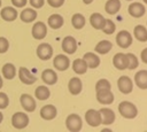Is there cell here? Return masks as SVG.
I'll list each match as a JSON object with an SVG mask.
<instances>
[{
  "label": "cell",
  "instance_id": "obj_5",
  "mask_svg": "<svg viewBox=\"0 0 147 132\" xmlns=\"http://www.w3.org/2000/svg\"><path fill=\"white\" fill-rule=\"evenodd\" d=\"M116 44L121 48H127L132 44V36L129 31L122 30L116 34Z\"/></svg>",
  "mask_w": 147,
  "mask_h": 132
},
{
  "label": "cell",
  "instance_id": "obj_46",
  "mask_svg": "<svg viewBox=\"0 0 147 132\" xmlns=\"http://www.w3.org/2000/svg\"><path fill=\"white\" fill-rule=\"evenodd\" d=\"M142 1H144V2H145V3H147V0H142Z\"/></svg>",
  "mask_w": 147,
  "mask_h": 132
},
{
  "label": "cell",
  "instance_id": "obj_22",
  "mask_svg": "<svg viewBox=\"0 0 147 132\" xmlns=\"http://www.w3.org/2000/svg\"><path fill=\"white\" fill-rule=\"evenodd\" d=\"M83 59L85 60V62L87 63V67L91 68V69H95L100 65V57L95 54V53H92V52H87L84 54Z\"/></svg>",
  "mask_w": 147,
  "mask_h": 132
},
{
  "label": "cell",
  "instance_id": "obj_39",
  "mask_svg": "<svg viewBox=\"0 0 147 132\" xmlns=\"http://www.w3.org/2000/svg\"><path fill=\"white\" fill-rule=\"evenodd\" d=\"M46 1L53 8H60L64 3V0H46Z\"/></svg>",
  "mask_w": 147,
  "mask_h": 132
},
{
  "label": "cell",
  "instance_id": "obj_14",
  "mask_svg": "<svg viewBox=\"0 0 147 132\" xmlns=\"http://www.w3.org/2000/svg\"><path fill=\"white\" fill-rule=\"evenodd\" d=\"M0 16L3 21L6 22H13L17 18L18 14H17V10H16V7H10V6H7V7H3L1 10H0Z\"/></svg>",
  "mask_w": 147,
  "mask_h": 132
},
{
  "label": "cell",
  "instance_id": "obj_13",
  "mask_svg": "<svg viewBox=\"0 0 147 132\" xmlns=\"http://www.w3.org/2000/svg\"><path fill=\"white\" fill-rule=\"evenodd\" d=\"M62 49L64 51V53L67 54H74L77 51V41L74 37L71 36H67L63 38L62 44H61Z\"/></svg>",
  "mask_w": 147,
  "mask_h": 132
},
{
  "label": "cell",
  "instance_id": "obj_44",
  "mask_svg": "<svg viewBox=\"0 0 147 132\" xmlns=\"http://www.w3.org/2000/svg\"><path fill=\"white\" fill-rule=\"evenodd\" d=\"M2 119H3V115H2V112L0 111V123L2 122Z\"/></svg>",
  "mask_w": 147,
  "mask_h": 132
},
{
  "label": "cell",
  "instance_id": "obj_34",
  "mask_svg": "<svg viewBox=\"0 0 147 132\" xmlns=\"http://www.w3.org/2000/svg\"><path fill=\"white\" fill-rule=\"evenodd\" d=\"M116 30V25L115 23L111 21V20H106V24L105 26L102 28V31L106 33V34H113Z\"/></svg>",
  "mask_w": 147,
  "mask_h": 132
},
{
  "label": "cell",
  "instance_id": "obj_47",
  "mask_svg": "<svg viewBox=\"0 0 147 132\" xmlns=\"http://www.w3.org/2000/svg\"><path fill=\"white\" fill-rule=\"evenodd\" d=\"M1 3H2V2H1V0H0V7H1Z\"/></svg>",
  "mask_w": 147,
  "mask_h": 132
},
{
  "label": "cell",
  "instance_id": "obj_42",
  "mask_svg": "<svg viewBox=\"0 0 147 132\" xmlns=\"http://www.w3.org/2000/svg\"><path fill=\"white\" fill-rule=\"evenodd\" d=\"M92 1H93V0H83V2H84L85 5H90Z\"/></svg>",
  "mask_w": 147,
  "mask_h": 132
},
{
  "label": "cell",
  "instance_id": "obj_11",
  "mask_svg": "<svg viewBox=\"0 0 147 132\" xmlns=\"http://www.w3.org/2000/svg\"><path fill=\"white\" fill-rule=\"evenodd\" d=\"M53 65L59 71H65L70 65V60L64 54H57L53 59Z\"/></svg>",
  "mask_w": 147,
  "mask_h": 132
},
{
  "label": "cell",
  "instance_id": "obj_37",
  "mask_svg": "<svg viewBox=\"0 0 147 132\" xmlns=\"http://www.w3.org/2000/svg\"><path fill=\"white\" fill-rule=\"evenodd\" d=\"M9 49V41L5 37H0V54L6 53Z\"/></svg>",
  "mask_w": 147,
  "mask_h": 132
},
{
  "label": "cell",
  "instance_id": "obj_27",
  "mask_svg": "<svg viewBox=\"0 0 147 132\" xmlns=\"http://www.w3.org/2000/svg\"><path fill=\"white\" fill-rule=\"evenodd\" d=\"M111 48H113V44H111L109 40H101V41H99V42L95 45L94 51H95L98 54L103 55V54L109 53Z\"/></svg>",
  "mask_w": 147,
  "mask_h": 132
},
{
  "label": "cell",
  "instance_id": "obj_1",
  "mask_svg": "<svg viewBox=\"0 0 147 132\" xmlns=\"http://www.w3.org/2000/svg\"><path fill=\"white\" fill-rule=\"evenodd\" d=\"M118 111L124 118H127V119L136 118L137 115H138L137 107L130 101H122L118 104Z\"/></svg>",
  "mask_w": 147,
  "mask_h": 132
},
{
  "label": "cell",
  "instance_id": "obj_20",
  "mask_svg": "<svg viewBox=\"0 0 147 132\" xmlns=\"http://www.w3.org/2000/svg\"><path fill=\"white\" fill-rule=\"evenodd\" d=\"M90 23L95 30H102L106 24V18L99 13H93L90 16Z\"/></svg>",
  "mask_w": 147,
  "mask_h": 132
},
{
  "label": "cell",
  "instance_id": "obj_2",
  "mask_svg": "<svg viewBox=\"0 0 147 132\" xmlns=\"http://www.w3.org/2000/svg\"><path fill=\"white\" fill-rule=\"evenodd\" d=\"M65 126L70 132H79L83 126V119L78 114H70L65 118Z\"/></svg>",
  "mask_w": 147,
  "mask_h": 132
},
{
  "label": "cell",
  "instance_id": "obj_12",
  "mask_svg": "<svg viewBox=\"0 0 147 132\" xmlns=\"http://www.w3.org/2000/svg\"><path fill=\"white\" fill-rule=\"evenodd\" d=\"M20 103L22 106V108L28 111V112H32L36 110V100L33 96H31L30 94H22L20 98Z\"/></svg>",
  "mask_w": 147,
  "mask_h": 132
},
{
  "label": "cell",
  "instance_id": "obj_23",
  "mask_svg": "<svg viewBox=\"0 0 147 132\" xmlns=\"http://www.w3.org/2000/svg\"><path fill=\"white\" fill-rule=\"evenodd\" d=\"M134 83L140 90H147V70H139L134 75Z\"/></svg>",
  "mask_w": 147,
  "mask_h": 132
},
{
  "label": "cell",
  "instance_id": "obj_10",
  "mask_svg": "<svg viewBox=\"0 0 147 132\" xmlns=\"http://www.w3.org/2000/svg\"><path fill=\"white\" fill-rule=\"evenodd\" d=\"M32 37L37 40H42L47 36V26L44 22H36L31 30Z\"/></svg>",
  "mask_w": 147,
  "mask_h": 132
},
{
  "label": "cell",
  "instance_id": "obj_18",
  "mask_svg": "<svg viewBox=\"0 0 147 132\" xmlns=\"http://www.w3.org/2000/svg\"><path fill=\"white\" fill-rule=\"evenodd\" d=\"M99 111H100V114H101L102 124H105V125H110V124H113V123L115 122L116 116H115V112H114L110 108L103 107V108H101Z\"/></svg>",
  "mask_w": 147,
  "mask_h": 132
},
{
  "label": "cell",
  "instance_id": "obj_29",
  "mask_svg": "<svg viewBox=\"0 0 147 132\" xmlns=\"http://www.w3.org/2000/svg\"><path fill=\"white\" fill-rule=\"evenodd\" d=\"M119 9H121V1L119 0H108L105 5L106 13H108L110 15L117 14Z\"/></svg>",
  "mask_w": 147,
  "mask_h": 132
},
{
  "label": "cell",
  "instance_id": "obj_32",
  "mask_svg": "<svg viewBox=\"0 0 147 132\" xmlns=\"http://www.w3.org/2000/svg\"><path fill=\"white\" fill-rule=\"evenodd\" d=\"M85 17L82 15V14H79V13H76V14H74L72 15V17H71V24H72V26L75 28V29H77V30H80V29H83L84 26H85Z\"/></svg>",
  "mask_w": 147,
  "mask_h": 132
},
{
  "label": "cell",
  "instance_id": "obj_25",
  "mask_svg": "<svg viewBox=\"0 0 147 132\" xmlns=\"http://www.w3.org/2000/svg\"><path fill=\"white\" fill-rule=\"evenodd\" d=\"M63 23H64V20H63V17L60 14H52L48 17V20H47L48 26L54 29V30H57V29L62 28Z\"/></svg>",
  "mask_w": 147,
  "mask_h": 132
},
{
  "label": "cell",
  "instance_id": "obj_40",
  "mask_svg": "<svg viewBox=\"0 0 147 132\" xmlns=\"http://www.w3.org/2000/svg\"><path fill=\"white\" fill-rule=\"evenodd\" d=\"M26 2H28V0H11L13 6L16 8H23L26 5Z\"/></svg>",
  "mask_w": 147,
  "mask_h": 132
},
{
  "label": "cell",
  "instance_id": "obj_35",
  "mask_svg": "<svg viewBox=\"0 0 147 132\" xmlns=\"http://www.w3.org/2000/svg\"><path fill=\"white\" fill-rule=\"evenodd\" d=\"M103 88H111V85L109 83V80L102 78V79H99L95 84V91H99V90H103Z\"/></svg>",
  "mask_w": 147,
  "mask_h": 132
},
{
  "label": "cell",
  "instance_id": "obj_43",
  "mask_svg": "<svg viewBox=\"0 0 147 132\" xmlns=\"http://www.w3.org/2000/svg\"><path fill=\"white\" fill-rule=\"evenodd\" d=\"M2 85H3V81H2V77L0 76V88L2 87Z\"/></svg>",
  "mask_w": 147,
  "mask_h": 132
},
{
  "label": "cell",
  "instance_id": "obj_31",
  "mask_svg": "<svg viewBox=\"0 0 147 132\" xmlns=\"http://www.w3.org/2000/svg\"><path fill=\"white\" fill-rule=\"evenodd\" d=\"M133 34H134V38L141 42H145L147 41V29L144 26V25H136L134 26V30H133Z\"/></svg>",
  "mask_w": 147,
  "mask_h": 132
},
{
  "label": "cell",
  "instance_id": "obj_36",
  "mask_svg": "<svg viewBox=\"0 0 147 132\" xmlns=\"http://www.w3.org/2000/svg\"><path fill=\"white\" fill-rule=\"evenodd\" d=\"M8 104H9V98H8V95L6 93H3V92H0V110L7 108Z\"/></svg>",
  "mask_w": 147,
  "mask_h": 132
},
{
  "label": "cell",
  "instance_id": "obj_45",
  "mask_svg": "<svg viewBox=\"0 0 147 132\" xmlns=\"http://www.w3.org/2000/svg\"><path fill=\"white\" fill-rule=\"evenodd\" d=\"M102 131H103V132H110V131H111V130H109V129H103V130H102Z\"/></svg>",
  "mask_w": 147,
  "mask_h": 132
},
{
  "label": "cell",
  "instance_id": "obj_28",
  "mask_svg": "<svg viewBox=\"0 0 147 132\" xmlns=\"http://www.w3.org/2000/svg\"><path fill=\"white\" fill-rule=\"evenodd\" d=\"M1 72H2L3 78H6L8 80H11L16 76V68L13 63H6V64H3L2 69H1Z\"/></svg>",
  "mask_w": 147,
  "mask_h": 132
},
{
  "label": "cell",
  "instance_id": "obj_16",
  "mask_svg": "<svg viewBox=\"0 0 147 132\" xmlns=\"http://www.w3.org/2000/svg\"><path fill=\"white\" fill-rule=\"evenodd\" d=\"M56 115H57V110L53 104H46L40 109V117L45 121H52L56 117Z\"/></svg>",
  "mask_w": 147,
  "mask_h": 132
},
{
  "label": "cell",
  "instance_id": "obj_41",
  "mask_svg": "<svg viewBox=\"0 0 147 132\" xmlns=\"http://www.w3.org/2000/svg\"><path fill=\"white\" fill-rule=\"evenodd\" d=\"M140 57H141V61L147 64V47L142 49V52H141V54H140Z\"/></svg>",
  "mask_w": 147,
  "mask_h": 132
},
{
  "label": "cell",
  "instance_id": "obj_30",
  "mask_svg": "<svg viewBox=\"0 0 147 132\" xmlns=\"http://www.w3.org/2000/svg\"><path fill=\"white\" fill-rule=\"evenodd\" d=\"M49 95H51V91L45 85H40L34 90V96L37 98V100H40V101L47 100Z\"/></svg>",
  "mask_w": 147,
  "mask_h": 132
},
{
  "label": "cell",
  "instance_id": "obj_38",
  "mask_svg": "<svg viewBox=\"0 0 147 132\" xmlns=\"http://www.w3.org/2000/svg\"><path fill=\"white\" fill-rule=\"evenodd\" d=\"M29 2L31 5V7L36 8V9H39L45 5V0H29Z\"/></svg>",
  "mask_w": 147,
  "mask_h": 132
},
{
  "label": "cell",
  "instance_id": "obj_4",
  "mask_svg": "<svg viewBox=\"0 0 147 132\" xmlns=\"http://www.w3.org/2000/svg\"><path fill=\"white\" fill-rule=\"evenodd\" d=\"M85 121L92 127H96L100 124H102L101 114L99 110H95V109H88L85 112Z\"/></svg>",
  "mask_w": 147,
  "mask_h": 132
},
{
  "label": "cell",
  "instance_id": "obj_24",
  "mask_svg": "<svg viewBox=\"0 0 147 132\" xmlns=\"http://www.w3.org/2000/svg\"><path fill=\"white\" fill-rule=\"evenodd\" d=\"M20 18L24 23H31L37 18V11L33 8H25L21 11Z\"/></svg>",
  "mask_w": 147,
  "mask_h": 132
},
{
  "label": "cell",
  "instance_id": "obj_9",
  "mask_svg": "<svg viewBox=\"0 0 147 132\" xmlns=\"http://www.w3.org/2000/svg\"><path fill=\"white\" fill-rule=\"evenodd\" d=\"M18 78L25 85H32L37 80V77L25 67H21L18 69Z\"/></svg>",
  "mask_w": 147,
  "mask_h": 132
},
{
  "label": "cell",
  "instance_id": "obj_7",
  "mask_svg": "<svg viewBox=\"0 0 147 132\" xmlns=\"http://www.w3.org/2000/svg\"><path fill=\"white\" fill-rule=\"evenodd\" d=\"M117 87L121 93L123 94H130L133 90V81L127 76H122L117 80Z\"/></svg>",
  "mask_w": 147,
  "mask_h": 132
},
{
  "label": "cell",
  "instance_id": "obj_6",
  "mask_svg": "<svg viewBox=\"0 0 147 132\" xmlns=\"http://www.w3.org/2000/svg\"><path fill=\"white\" fill-rule=\"evenodd\" d=\"M37 56L40 59V60H44V61H47L49 60L52 56H53V48L47 42H41L38 45L37 47Z\"/></svg>",
  "mask_w": 147,
  "mask_h": 132
},
{
  "label": "cell",
  "instance_id": "obj_19",
  "mask_svg": "<svg viewBox=\"0 0 147 132\" xmlns=\"http://www.w3.org/2000/svg\"><path fill=\"white\" fill-rule=\"evenodd\" d=\"M68 90L72 95H78L83 90V83H82L80 78L72 77L68 83Z\"/></svg>",
  "mask_w": 147,
  "mask_h": 132
},
{
  "label": "cell",
  "instance_id": "obj_17",
  "mask_svg": "<svg viewBox=\"0 0 147 132\" xmlns=\"http://www.w3.org/2000/svg\"><path fill=\"white\" fill-rule=\"evenodd\" d=\"M127 10H129V14H130L132 17L139 18V17H141V16L145 15L146 8H145V6H144L142 3H140V2H132V3H130Z\"/></svg>",
  "mask_w": 147,
  "mask_h": 132
},
{
  "label": "cell",
  "instance_id": "obj_33",
  "mask_svg": "<svg viewBox=\"0 0 147 132\" xmlns=\"http://www.w3.org/2000/svg\"><path fill=\"white\" fill-rule=\"evenodd\" d=\"M126 56H127V60H129L127 69L133 70V69L138 68V65H139V61H138L137 56H136L134 54H132V53H127V54H126Z\"/></svg>",
  "mask_w": 147,
  "mask_h": 132
},
{
  "label": "cell",
  "instance_id": "obj_15",
  "mask_svg": "<svg viewBox=\"0 0 147 132\" xmlns=\"http://www.w3.org/2000/svg\"><path fill=\"white\" fill-rule=\"evenodd\" d=\"M113 64L118 70L127 69L129 60H127L126 54H124V53H117V54H115L114 57H113Z\"/></svg>",
  "mask_w": 147,
  "mask_h": 132
},
{
  "label": "cell",
  "instance_id": "obj_21",
  "mask_svg": "<svg viewBox=\"0 0 147 132\" xmlns=\"http://www.w3.org/2000/svg\"><path fill=\"white\" fill-rule=\"evenodd\" d=\"M41 79L46 85H54L57 81V75L53 69H45L41 72Z\"/></svg>",
  "mask_w": 147,
  "mask_h": 132
},
{
  "label": "cell",
  "instance_id": "obj_3",
  "mask_svg": "<svg viewBox=\"0 0 147 132\" xmlns=\"http://www.w3.org/2000/svg\"><path fill=\"white\" fill-rule=\"evenodd\" d=\"M29 122H30L29 116H28L25 112L17 111V112H15V114L11 116V125H13L15 129L22 130V129H24V127L28 126Z\"/></svg>",
  "mask_w": 147,
  "mask_h": 132
},
{
  "label": "cell",
  "instance_id": "obj_26",
  "mask_svg": "<svg viewBox=\"0 0 147 132\" xmlns=\"http://www.w3.org/2000/svg\"><path fill=\"white\" fill-rule=\"evenodd\" d=\"M87 69H88V67L84 59H76L72 62V70L77 75H84L87 71Z\"/></svg>",
  "mask_w": 147,
  "mask_h": 132
},
{
  "label": "cell",
  "instance_id": "obj_48",
  "mask_svg": "<svg viewBox=\"0 0 147 132\" xmlns=\"http://www.w3.org/2000/svg\"><path fill=\"white\" fill-rule=\"evenodd\" d=\"M127 1H131V0H127Z\"/></svg>",
  "mask_w": 147,
  "mask_h": 132
},
{
  "label": "cell",
  "instance_id": "obj_8",
  "mask_svg": "<svg viewBox=\"0 0 147 132\" xmlns=\"http://www.w3.org/2000/svg\"><path fill=\"white\" fill-rule=\"evenodd\" d=\"M114 94L110 91V88H103L96 91V100L101 104H111L114 102Z\"/></svg>",
  "mask_w": 147,
  "mask_h": 132
}]
</instances>
